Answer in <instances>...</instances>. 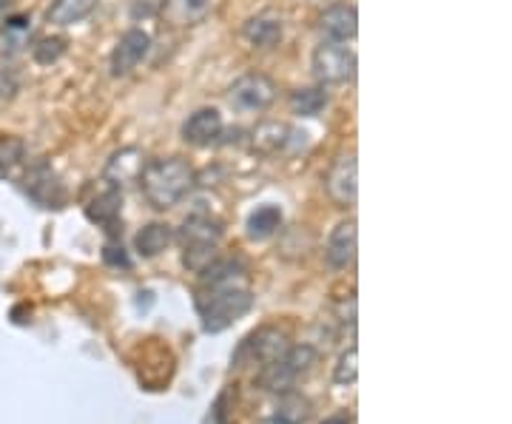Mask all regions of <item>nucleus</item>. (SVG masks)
Wrapping results in <instances>:
<instances>
[{"label": "nucleus", "mask_w": 512, "mask_h": 424, "mask_svg": "<svg viewBox=\"0 0 512 424\" xmlns=\"http://www.w3.org/2000/svg\"><path fill=\"white\" fill-rule=\"evenodd\" d=\"M171 242H174V228L171 225H165V222H148L146 228L137 231L134 248H137L140 257L154 259L160 257Z\"/></svg>", "instance_id": "nucleus-21"}, {"label": "nucleus", "mask_w": 512, "mask_h": 424, "mask_svg": "<svg viewBox=\"0 0 512 424\" xmlns=\"http://www.w3.org/2000/svg\"><path fill=\"white\" fill-rule=\"evenodd\" d=\"M225 237V225L211 214H191L174 234V240L183 248V265L188 271L200 274L205 271L220 251V242Z\"/></svg>", "instance_id": "nucleus-3"}, {"label": "nucleus", "mask_w": 512, "mask_h": 424, "mask_svg": "<svg viewBox=\"0 0 512 424\" xmlns=\"http://www.w3.org/2000/svg\"><path fill=\"white\" fill-rule=\"evenodd\" d=\"M97 6H100V0H55L49 6V12H46V20L52 26L66 29V26H74V23H83L86 18H92L94 12H97Z\"/></svg>", "instance_id": "nucleus-20"}, {"label": "nucleus", "mask_w": 512, "mask_h": 424, "mask_svg": "<svg viewBox=\"0 0 512 424\" xmlns=\"http://www.w3.org/2000/svg\"><path fill=\"white\" fill-rule=\"evenodd\" d=\"M319 32L333 43H348L359 32V12L350 3H336L319 18Z\"/></svg>", "instance_id": "nucleus-15"}, {"label": "nucleus", "mask_w": 512, "mask_h": 424, "mask_svg": "<svg viewBox=\"0 0 512 424\" xmlns=\"http://www.w3.org/2000/svg\"><path fill=\"white\" fill-rule=\"evenodd\" d=\"M291 348V342H288V333L282 331V328H274V325H265V328H259L254 331L234 353V368L242 370L248 368V365H256V368H262V365H271L276 362L279 356H285Z\"/></svg>", "instance_id": "nucleus-7"}, {"label": "nucleus", "mask_w": 512, "mask_h": 424, "mask_svg": "<svg viewBox=\"0 0 512 424\" xmlns=\"http://www.w3.org/2000/svg\"><path fill=\"white\" fill-rule=\"evenodd\" d=\"M356 379H359V351H356V345H350L333 365V382L342 388H350V385H356Z\"/></svg>", "instance_id": "nucleus-27"}, {"label": "nucleus", "mask_w": 512, "mask_h": 424, "mask_svg": "<svg viewBox=\"0 0 512 424\" xmlns=\"http://www.w3.org/2000/svg\"><path fill=\"white\" fill-rule=\"evenodd\" d=\"M313 416L311 399H305L302 393L296 390H288V393H279V402L274 407V416L271 419H279L285 424H308Z\"/></svg>", "instance_id": "nucleus-22"}, {"label": "nucleus", "mask_w": 512, "mask_h": 424, "mask_svg": "<svg viewBox=\"0 0 512 424\" xmlns=\"http://www.w3.org/2000/svg\"><path fill=\"white\" fill-rule=\"evenodd\" d=\"M319 365V348L311 342H302V345H291L285 356H279L271 365H262L256 373V385L268 393H288L296 390V382L302 376H308L313 368Z\"/></svg>", "instance_id": "nucleus-4"}, {"label": "nucleus", "mask_w": 512, "mask_h": 424, "mask_svg": "<svg viewBox=\"0 0 512 424\" xmlns=\"http://www.w3.org/2000/svg\"><path fill=\"white\" fill-rule=\"evenodd\" d=\"M328 103L330 97L325 86H305V89H296L291 94V111L299 117H319L328 109Z\"/></svg>", "instance_id": "nucleus-24"}, {"label": "nucleus", "mask_w": 512, "mask_h": 424, "mask_svg": "<svg viewBox=\"0 0 512 424\" xmlns=\"http://www.w3.org/2000/svg\"><path fill=\"white\" fill-rule=\"evenodd\" d=\"M143 166H146V154H143L140 148H134V146L120 148V151H114V154H111L109 163H106L103 183L111 185V188H117V191H123L126 185L140 180Z\"/></svg>", "instance_id": "nucleus-13"}, {"label": "nucleus", "mask_w": 512, "mask_h": 424, "mask_svg": "<svg viewBox=\"0 0 512 424\" xmlns=\"http://www.w3.org/2000/svg\"><path fill=\"white\" fill-rule=\"evenodd\" d=\"M325 191L330 203L339 208H350L359 200V163L353 151H342L325 174Z\"/></svg>", "instance_id": "nucleus-8"}, {"label": "nucleus", "mask_w": 512, "mask_h": 424, "mask_svg": "<svg viewBox=\"0 0 512 424\" xmlns=\"http://www.w3.org/2000/svg\"><path fill=\"white\" fill-rule=\"evenodd\" d=\"M103 259H106L109 265H114V268H128V265H131L126 257V251H123V245H106Z\"/></svg>", "instance_id": "nucleus-29"}, {"label": "nucleus", "mask_w": 512, "mask_h": 424, "mask_svg": "<svg viewBox=\"0 0 512 424\" xmlns=\"http://www.w3.org/2000/svg\"><path fill=\"white\" fill-rule=\"evenodd\" d=\"M265 424H285V422H279V419H271V422H265Z\"/></svg>", "instance_id": "nucleus-32"}, {"label": "nucleus", "mask_w": 512, "mask_h": 424, "mask_svg": "<svg viewBox=\"0 0 512 424\" xmlns=\"http://www.w3.org/2000/svg\"><path fill=\"white\" fill-rule=\"evenodd\" d=\"M202 331L222 333L254 308L248 265L237 257H217L200 271V288L194 296Z\"/></svg>", "instance_id": "nucleus-1"}, {"label": "nucleus", "mask_w": 512, "mask_h": 424, "mask_svg": "<svg viewBox=\"0 0 512 424\" xmlns=\"http://www.w3.org/2000/svg\"><path fill=\"white\" fill-rule=\"evenodd\" d=\"M245 228H248V237L251 240H271L274 234H279V228H282V211H279V205H259L254 214L248 217Z\"/></svg>", "instance_id": "nucleus-23"}, {"label": "nucleus", "mask_w": 512, "mask_h": 424, "mask_svg": "<svg viewBox=\"0 0 512 424\" xmlns=\"http://www.w3.org/2000/svg\"><path fill=\"white\" fill-rule=\"evenodd\" d=\"M296 137V131L288 123H279V120H265L251 131V148L262 157H276L282 151H288Z\"/></svg>", "instance_id": "nucleus-16"}, {"label": "nucleus", "mask_w": 512, "mask_h": 424, "mask_svg": "<svg viewBox=\"0 0 512 424\" xmlns=\"http://www.w3.org/2000/svg\"><path fill=\"white\" fill-rule=\"evenodd\" d=\"M220 0H163L160 18L171 29H194L217 12Z\"/></svg>", "instance_id": "nucleus-11"}, {"label": "nucleus", "mask_w": 512, "mask_h": 424, "mask_svg": "<svg viewBox=\"0 0 512 424\" xmlns=\"http://www.w3.org/2000/svg\"><path fill=\"white\" fill-rule=\"evenodd\" d=\"M26 163V143L15 134H0V177H12Z\"/></svg>", "instance_id": "nucleus-25"}, {"label": "nucleus", "mask_w": 512, "mask_h": 424, "mask_svg": "<svg viewBox=\"0 0 512 424\" xmlns=\"http://www.w3.org/2000/svg\"><path fill=\"white\" fill-rule=\"evenodd\" d=\"M9 9V0H0V12H6Z\"/></svg>", "instance_id": "nucleus-31"}, {"label": "nucleus", "mask_w": 512, "mask_h": 424, "mask_svg": "<svg viewBox=\"0 0 512 424\" xmlns=\"http://www.w3.org/2000/svg\"><path fill=\"white\" fill-rule=\"evenodd\" d=\"M66 52H69V40L63 35L37 37L35 43H32V57H35V63H40V66H52Z\"/></svg>", "instance_id": "nucleus-26"}, {"label": "nucleus", "mask_w": 512, "mask_h": 424, "mask_svg": "<svg viewBox=\"0 0 512 424\" xmlns=\"http://www.w3.org/2000/svg\"><path fill=\"white\" fill-rule=\"evenodd\" d=\"M313 77L319 86H345L356 77V52L348 43H333L325 40L322 46H316L311 60Z\"/></svg>", "instance_id": "nucleus-6"}, {"label": "nucleus", "mask_w": 512, "mask_h": 424, "mask_svg": "<svg viewBox=\"0 0 512 424\" xmlns=\"http://www.w3.org/2000/svg\"><path fill=\"white\" fill-rule=\"evenodd\" d=\"M32 46V18L9 15L0 23V57H18Z\"/></svg>", "instance_id": "nucleus-18"}, {"label": "nucleus", "mask_w": 512, "mask_h": 424, "mask_svg": "<svg viewBox=\"0 0 512 424\" xmlns=\"http://www.w3.org/2000/svg\"><path fill=\"white\" fill-rule=\"evenodd\" d=\"M23 191L40 208H63L66 205V188L60 183L55 168L49 166L46 160H37L23 171Z\"/></svg>", "instance_id": "nucleus-9"}, {"label": "nucleus", "mask_w": 512, "mask_h": 424, "mask_svg": "<svg viewBox=\"0 0 512 424\" xmlns=\"http://www.w3.org/2000/svg\"><path fill=\"white\" fill-rule=\"evenodd\" d=\"M225 137V120L217 109H197L183 123V140L194 148L220 146Z\"/></svg>", "instance_id": "nucleus-12"}, {"label": "nucleus", "mask_w": 512, "mask_h": 424, "mask_svg": "<svg viewBox=\"0 0 512 424\" xmlns=\"http://www.w3.org/2000/svg\"><path fill=\"white\" fill-rule=\"evenodd\" d=\"M242 37L254 49H274V46L282 43V37H285V23H282L279 15L265 12V15H256V18H251L242 26Z\"/></svg>", "instance_id": "nucleus-17"}, {"label": "nucleus", "mask_w": 512, "mask_h": 424, "mask_svg": "<svg viewBox=\"0 0 512 424\" xmlns=\"http://www.w3.org/2000/svg\"><path fill=\"white\" fill-rule=\"evenodd\" d=\"M325 424H350L348 416H333V419H328Z\"/></svg>", "instance_id": "nucleus-30"}, {"label": "nucleus", "mask_w": 512, "mask_h": 424, "mask_svg": "<svg viewBox=\"0 0 512 424\" xmlns=\"http://www.w3.org/2000/svg\"><path fill=\"white\" fill-rule=\"evenodd\" d=\"M279 86L274 77L262 72H248L228 86V106L237 114H262L274 106Z\"/></svg>", "instance_id": "nucleus-5"}, {"label": "nucleus", "mask_w": 512, "mask_h": 424, "mask_svg": "<svg viewBox=\"0 0 512 424\" xmlns=\"http://www.w3.org/2000/svg\"><path fill=\"white\" fill-rule=\"evenodd\" d=\"M356 251H359L356 220H342L328 237V245H325V262H328L333 271H348L350 265L356 262Z\"/></svg>", "instance_id": "nucleus-14"}, {"label": "nucleus", "mask_w": 512, "mask_h": 424, "mask_svg": "<svg viewBox=\"0 0 512 424\" xmlns=\"http://www.w3.org/2000/svg\"><path fill=\"white\" fill-rule=\"evenodd\" d=\"M137 185L151 208L168 211V208L183 203L194 191L197 171L185 157H157V160H146Z\"/></svg>", "instance_id": "nucleus-2"}, {"label": "nucleus", "mask_w": 512, "mask_h": 424, "mask_svg": "<svg viewBox=\"0 0 512 424\" xmlns=\"http://www.w3.org/2000/svg\"><path fill=\"white\" fill-rule=\"evenodd\" d=\"M151 52V35H148L146 29H128L123 32V37L117 40V46H114V52H111L109 60V69L114 77H128V74H134L140 66H143V60Z\"/></svg>", "instance_id": "nucleus-10"}, {"label": "nucleus", "mask_w": 512, "mask_h": 424, "mask_svg": "<svg viewBox=\"0 0 512 424\" xmlns=\"http://www.w3.org/2000/svg\"><path fill=\"white\" fill-rule=\"evenodd\" d=\"M336 322H339L342 331H353L356 328V296L348 294L336 305Z\"/></svg>", "instance_id": "nucleus-28"}, {"label": "nucleus", "mask_w": 512, "mask_h": 424, "mask_svg": "<svg viewBox=\"0 0 512 424\" xmlns=\"http://www.w3.org/2000/svg\"><path fill=\"white\" fill-rule=\"evenodd\" d=\"M120 211H123V191H117L111 185H103V191L86 205V217L97 225H103L106 231H114V225L120 220Z\"/></svg>", "instance_id": "nucleus-19"}]
</instances>
